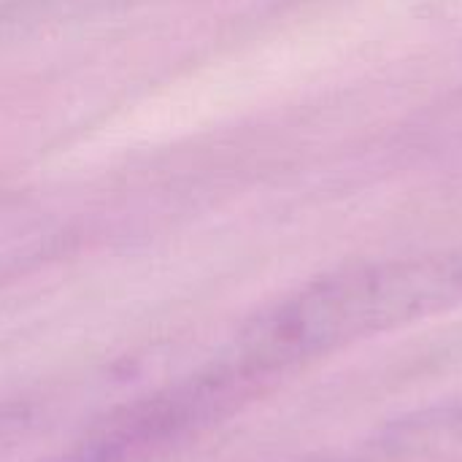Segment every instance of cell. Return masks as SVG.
Here are the masks:
<instances>
[{"mask_svg":"<svg viewBox=\"0 0 462 462\" xmlns=\"http://www.w3.org/2000/svg\"><path fill=\"white\" fill-rule=\"evenodd\" d=\"M462 306V244L325 273L263 314L238 360L265 379Z\"/></svg>","mask_w":462,"mask_h":462,"instance_id":"cell-1","label":"cell"},{"mask_svg":"<svg viewBox=\"0 0 462 462\" xmlns=\"http://www.w3.org/2000/svg\"><path fill=\"white\" fill-rule=\"evenodd\" d=\"M382 444L398 452L462 449V398L395 420L382 433Z\"/></svg>","mask_w":462,"mask_h":462,"instance_id":"cell-2","label":"cell"}]
</instances>
